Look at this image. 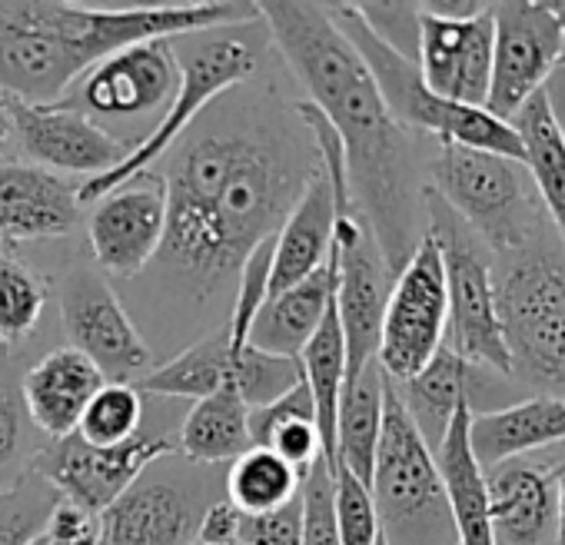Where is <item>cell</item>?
I'll list each match as a JSON object with an SVG mask.
<instances>
[{
    "label": "cell",
    "mask_w": 565,
    "mask_h": 545,
    "mask_svg": "<svg viewBox=\"0 0 565 545\" xmlns=\"http://www.w3.org/2000/svg\"><path fill=\"white\" fill-rule=\"evenodd\" d=\"M313 160L256 124H206L170 160L167 233L157 253L170 280L206 300L236 284L256 243L276 236L297 206Z\"/></svg>",
    "instance_id": "cell-1"
},
{
    "label": "cell",
    "mask_w": 565,
    "mask_h": 545,
    "mask_svg": "<svg viewBox=\"0 0 565 545\" xmlns=\"http://www.w3.org/2000/svg\"><path fill=\"white\" fill-rule=\"evenodd\" d=\"M273 44L287 57L310 104L337 130L347 153L353 206L373 229L380 253L396 272L416 249L409 183V140L383 104L360 51L333 24L327 4H256Z\"/></svg>",
    "instance_id": "cell-2"
},
{
    "label": "cell",
    "mask_w": 565,
    "mask_h": 545,
    "mask_svg": "<svg viewBox=\"0 0 565 545\" xmlns=\"http://www.w3.org/2000/svg\"><path fill=\"white\" fill-rule=\"evenodd\" d=\"M333 24L343 31V38L360 51L363 64L370 67L386 110L393 120L406 130H419L436 137L439 143H456L482 153H499L522 163V143L509 120L492 117L486 107H462L452 100L436 97L423 77L413 57L390 47L363 18L360 4H327Z\"/></svg>",
    "instance_id": "cell-3"
},
{
    "label": "cell",
    "mask_w": 565,
    "mask_h": 545,
    "mask_svg": "<svg viewBox=\"0 0 565 545\" xmlns=\"http://www.w3.org/2000/svg\"><path fill=\"white\" fill-rule=\"evenodd\" d=\"M370 492L386 545H459L436 456L390 380Z\"/></svg>",
    "instance_id": "cell-4"
},
{
    "label": "cell",
    "mask_w": 565,
    "mask_h": 545,
    "mask_svg": "<svg viewBox=\"0 0 565 545\" xmlns=\"http://www.w3.org/2000/svg\"><path fill=\"white\" fill-rule=\"evenodd\" d=\"M495 313L512 380L565 399V269L522 256L495 290Z\"/></svg>",
    "instance_id": "cell-5"
},
{
    "label": "cell",
    "mask_w": 565,
    "mask_h": 545,
    "mask_svg": "<svg viewBox=\"0 0 565 545\" xmlns=\"http://www.w3.org/2000/svg\"><path fill=\"white\" fill-rule=\"evenodd\" d=\"M253 71H256V47H253L249 38L236 34V28L210 31V38L203 44H196L186 61H180L177 97L167 107V114L157 120V127L150 133H143L140 143H134V150L127 153V160L117 170H110L104 177H94V180H84L77 186L81 206L97 203L100 196H107L110 190L127 183L134 173L150 170L153 160H160L186 133V127L196 124L200 110L210 100H216L220 94L243 84Z\"/></svg>",
    "instance_id": "cell-6"
},
{
    "label": "cell",
    "mask_w": 565,
    "mask_h": 545,
    "mask_svg": "<svg viewBox=\"0 0 565 545\" xmlns=\"http://www.w3.org/2000/svg\"><path fill=\"white\" fill-rule=\"evenodd\" d=\"M436 200L492 249H522L532 233V183L519 160L439 143L429 167Z\"/></svg>",
    "instance_id": "cell-7"
},
{
    "label": "cell",
    "mask_w": 565,
    "mask_h": 545,
    "mask_svg": "<svg viewBox=\"0 0 565 545\" xmlns=\"http://www.w3.org/2000/svg\"><path fill=\"white\" fill-rule=\"evenodd\" d=\"M446 263L433 229H426L393 277V290L383 313L376 363L390 383L413 380L446 343Z\"/></svg>",
    "instance_id": "cell-8"
},
{
    "label": "cell",
    "mask_w": 565,
    "mask_h": 545,
    "mask_svg": "<svg viewBox=\"0 0 565 545\" xmlns=\"http://www.w3.org/2000/svg\"><path fill=\"white\" fill-rule=\"evenodd\" d=\"M303 380L300 360H282L243 346V353H230L223 333L193 343L167 366L147 373L137 389L147 396L167 399H206L213 393H233L249 409H259L282 393H290Z\"/></svg>",
    "instance_id": "cell-9"
},
{
    "label": "cell",
    "mask_w": 565,
    "mask_h": 545,
    "mask_svg": "<svg viewBox=\"0 0 565 545\" xmlns=\"http://www.w3.org/2000/svg\"><path fill=\"white\" fill-rule=\"evenodd\" d=\"M333 300L347 343V380L376 363L380 330L386 300L393 290V272L380 253V243L356 206L337 210L333 223Z\"/></svg>",
    "instance_id": "cell-10"
},
{
    "label": "cell",
    "mask_w": 565,
    "mask_h": 545,
    "mask_svg": "<svg viewBox=\"0 0 565 545\" xmlns=\"http://www.w3.org/2000/svg\"><path fill=\"white\" fill-rule=\"evenodd\" d=\"M433 233L443 246L446 263V350L476 370L512 380L509 353L502 343V327L495 313V284L486 256L466 239L452 223H443L433 210Z\"/></svg>",
    "instance_id": "cell-11"
},
{
    "label": "cell",
    "mask_w": 565,
    "mask_h": 545,
    "mask_svg": "<svg viewBox=\"0 0 565 545\" xmlns=\"http://www.w3.org/2000/svg\"><path fill=\"white\" fill-rule=\"evenodd\" d=\"M492 81L486 110L512 120L535 97L565 57V31L552 4L542 0H502L492 4Z\"/></svg>",
    "instance_id": "cell-12"
},
{
    "label": "cell",
    "mask_w": 565,
    "mask_h": 545,
    "mask_svg": "<svg viewBox=\"0 0 565 545\" xmlns=\"http://www.w3.org/2000/svg\"><path fill=\"white\" fill-rule=\"evenodd\" d=\"M177 446L157 432H137L120 446H90L77 432L51 439L38 459L34 472L44 475L61 499L84 505L90 512L110 509L157 459L173 456Z\"/></svg>",
    "instance_id": "cell-13"
},
{
    "label": "cell",
    "mask_w": 565,
    "mask_h": 545,
    "mask_svg": "<svg viewBox=\"0 0 565 545\" xmlns=\"http://www.w3.org/2000/svg\"><path fill=\"white\" fill-rule=\"evenodd\" d=\"M4 114L11 120V133L18 147L31 157L34 167L51 173H84V180L104 177L117 170L134 143L120 140L77 107L57 104H28L0 94Z\"/></svg>",
    "instance_id": "cell-14"
},
{
    "label": "cell",
    "mask_w": 565,
    "mask_h": 545,
    "mask_svg": "<svg viewBox=\"0 0 565 545\" xmlns=\"http://www.w3.org/2000/svg\"><path fill=\"white\" fill-rule=\"evenodd\" d=\"M167 180L143 170L94 203L87 239L100 272L134 280L157 259L167 233Z\"/></svg>",
    "instance_id": "cell-15"
},
{
    "label": "cell",
    "mask_w": 565,
    "mask_h": 545,
    "mask_svg": "<svg viewBox=\"0 0 565 545\" xmlns=\"http://www.w3.org/2000/svg\"><path fill=\"white\" fill-rule=\"evenodd\" d=\"M64 97V104L81 114L130 120L143 114H157L173 104L180 87V57L170 41H147L124 47L90 67Z\"/></svg>",
    "instance_id": "cell-16"
},
{
    "label": "cell",
    "mask_w": 565,
    "mask_h": 545,
    "mask_svg": "<svg viewBox=\"0 0 565 545\" xmlns=\"http://www.w3.org/2000/svg\"><path fill=\"white\" fill-rule=\"evenodd\" d=\"M64 327L77 353H84L107 383H140L150 366V346L120 307L104 272L77 269L64 284Z\"/></svg>",
    "instance_id": "cell-17"
},
{
    "label": "cell",
    "mask_w": 565,
    "mask_h": 545,
    "mask_svg": "<svg viewBox=\"0 0 565 545\" xmlns=\"http://www.w3.org/2000/svg\"><path fill=\"white\" fill-rule=\"evenodd\" d=\"M492 4L476 18H433L416 8V67L423 84L452 104L486 107L492 81Z\"/></svg>",
    "instance_id": "cell-18"
},
{
    "label": "cell",
    "mask_w": 565,
    "mask_h": 545,
    "mask_svg": "<svg viewBox=\"0 0 565 545\" xmlns=\"http://www.w3.org/2000/svg\"><path fill=\"white\" fill-rule=\"evenodd\" d=\"M210 502L190 482L160 472V459L100 512V545H190Z\"/></svg>",
    "instance_id": "cell-19"
},
{
    "label": "cell",
    "mask_w": 565,
    "mask_h": 545,
    "mask_svg": "<svg viewBox=\"0 0 565 545\" xmlns=\"http://www.w3.org/2000/svg\"><path fill=\"white\" fill-rule=\"evenodd\" d=\"M77 186L24 160H0V246L57 239L77 226Z\"/></svg>",
    "instance_id": "cell-20"
},
{
    "label": "cell",
    "mask_w": 565,
    "mask_h": 545,
    "mask_svg": "<svg viewBox=\"0 0 565 545\" xmlns=\"http://www.w3.org/2000/svg\"><path fill=\"white\" fill-rule=\"evenodd\" d=\"M100 370L74 346L47 353L38 366L21 376V396L31 423L47 439H64L77 432L84 409L104 389Z\"/></svg>",
    "instance_id": "cell-21"
},
{
    "label": "cell",
    "mask_w": 565,
    "mask_h": 545,
    "mask_svg": "<svg viewBox=\"0 0 565 545\" xmlns=\"http://www.w3.org/2000/svg\"><path fill=\"white\" fill-rule=\"evenodd\" d=\"M333 223H337V200L327 170L320 167L310 173L297 206L282 220L276 233L273 272H269V297L303 284L310 272H317L330 259L333 246Z\"/></svg>",
    "instance_id": "cell-22"
},
{
    "label": "cell",
    "mask_w": 565,
    "mask_h": 545,
    "mask_svg": "<svg viewBox=\"0 0 565 545\" xmlns=\"http://www.w3.org/2000/svg\"><path fill=\"white\" fill-rule=\"evenodd\" d=\"M552 442H565L562 396H529L499 409H479L469 419V449L482 472Z\"/></svg>",
    "instance_id": "cell-23"
},
{
    "label": "cell",
    "mask_w": 565,
    "mask_h": 545,
    "mask_svg": "<svg viewBox=\"0 0 565 545\" xmlns=\"http://www.w3.org/2000/svg\"><path fill=\"white\" fill-rule=\"evenodd\" d=\"M482 373L486 370H476L469 366L466 360H459L452 350H439L413 380L406 383H393L409 419L416 423L419 436L426 439V446L436 452V446L443 442L452 416L469 406L476 413L479 406V386H482Z\"/></svg>",
    "instance_id": "cell-24"
},
{
    "label": "cell",
    "mask_w": 565,
    "mask_h": 545,
    "mask_svg": "<svg viewBox=\"0 0 565 545\" xmlns=\"http://www.w3.org/2000/svg\"><path fill=\"white\" fill-rule=\"evenodd\" d=\"M469 419H472V409L462 406L452 416V423L433 456L439 466V479L446 489V502H449V515H452L459 545H499L495 532H492V515H489L486 472L479 469V462L469 449Z\"/></svg>",
    "instance_id": "cell-25"
},
{
    "label": "cell",
    "mask_w": 565,
    "mask_h": 545,
    "mask_svg": "<svg viewBox=\"0 0 565 545\" xmlns=\"http://www.w3.org/2000/svg\"><path fill=\"white\" fill-rule=\"evenodd\" d=\"M330 300H333V256L317 272H310L303 284L282 290L263 303L259 317L253 320L246 346L282 360H300L303 346L320 330Z\"/></svg>",
    "instance_id": "cell-26"
},
{
    "label": "cell",
    "mask_w": 565,
    "mask_h": 545,
    "mask_svg": "<svg viewBox=\"0 0 565 545\" xmlns=\"http://www.w3.org/2000/svg\"><path fill=\"white\" fill-rule=\"evenodd\" d=\"M486 489L495 542L539 545L555 525V485L548 472L505 462L486 472Z\"/></svg>",
    "instance_id": "cell-27"
},
{
    "label": "cell",
    "mask_w": 565,
    "mask_h": 545,
    "mask_svg": "<svg viewBox=\"0 0 565 545\" xmlns=\"http://www.w3.org/2000/svg\"><path fill=\"white\" fill-rule=\"evenodd\" d=\"M383 396L386 376L380 363H370L363 373L343 383L340 409H337V466L353 472L370 485L376 466V446L383 432Z\"/></svg>",
    "instance_id": "cell-28"
},
{
    "label": "cell",
    "mask_w": 565,
    "mask_h": 545,
    "mask_svg": "<svg viewBox=\"0 0 565 545\" xmlns=\"http://www.w3.org/2000/svg\"><path fill=\"white\" fill-rule=\"evenodd\" d=\"M249 439L256 449H269L279 456L300 479L323 459L317 436V409L307 380H300L279 399L249 409Z\"/></svg>",
    "instance_id": "cell-29"
},
{
    "label": "cell",
    "mask_w": 565,
    "mask_h": 545,
    "mask_svg": "<svg viewBox=\"0 0 565 545\" xmlns=\"http://www.w3.org/2000/svg\"><path fill=\"white\" fill-rule=\"evenodd\" d=\"M509 124L522 143V167L529 173V183L535 186L542 206L565 239V143L552 120L545 94L539 90L535 97H529Z\"/></svg>",
    "instance_id": "cell-30"
},
{
    "label": "cell",
    "mask_w": 565,
    "mask_h": 545,
    "mask_svg": "<svg viewBox=\"0 0 565 545\" xmlns=\"http://www.w3.org/2000/svg\"><path fill=\"white\" fill-rule=\"evenodd\" d=\"M253 449L249 406L233 393H213L196 399L180 426V452L200 466H220Z\"/></svg>",
    "instance_id": "cell-31"
},
{
    "label": "cell",
    "mask_w": 565,
    "mask_h": 545,
    "mask_svg": "<svg viewBox=\"0 0 565 545\" xmlns=\"http://www.w3.org/2000/svg\"><path fill=\"white\" fill-rule=\"evenodd\" d=\"M300 475L273 456L269 449H246L239 459L230 462L226 475V499L243 515H263L300 495Z\"/></svg>",
    "instance_id": "cell-32"
},
{
    "label": "cell",
    "mask_w": 565,
    "mask_h": 545,
    "mask_svg": "<svg viewBox=\"0 0 565 545\" xmlns=\"http://www.w3.org/2000/svg\"><path fill=\"white\" fill-rule=\"evenodd\" d=\"M34 423L28 416L21 380L11 366H0V489L14 485L34 469L38 452L44 449L34 439Z\"/></svg>",
    "instance_id": "cell-33"
},
{
    "label": "cell",
    "mask_w": 565,
    "mask_h": 545,
    "mask_svg": "<svg viewBox=\"0 0 565 545\" xmlns=\"http://www.w3.org/2000/svg\"><path fill=\"white\" fill-rule=\"evenodd\" d=\"M57 502V489L34 469L14 485L0 489V545H31L41 538Z\"/></svg>",
    "instance_id": "cell-34"
},
{
    "label": "cell",
    "mask_w": 565,
    "mask_h": 545,
    "mask_svg": "<svg viewBox=\"0 0 565 545\" xmlns=\"http://www.w3.org/2000/svg\"><path fill=\"white\" fill-rule=\"evenodd\" d=\"M143 426V393L134 383H104L81 416L77 436L90 446H120Z\"/></svg>",
    "instance_id": "cell-35"
},
{
    "label": "cell",
    "mask_w": 565,
    "mask_h": 545,
    "mask_svg": "<svg viewBox=\"0 0 565 545\" xmlns=\"http://www.w3.org/2000/svg\"><path fill=\"white\" fill-rule=\"evenodd\" d=\"M47 303L44 280L31 266L0 249V343L28 336Z\"/></svg>",
    "instance_id": "cell-36"
},
{
    "label": "cell",
    "mask_w": 565,
    "mask_h": 545,
    "mask_svg": "<svg viewBox=\"0 0 565 545\" xmlns=\"http://www.w3.org/2000/svg\"><path fill=\"white\" fill-rule=\"evenodd\" d=\"M273 253H276V236H266L263 243L253 246V253L243 259L239 272H236V293L230 303V320L223 330L226 350L230 353H243L253 320L259 317L263 303L269 300V272H273Z\"/></svg>",
    "instance_id": "cell-37"
},
{
    "label": "cell",
    "mask_w": 565,
    "mask_h": 545,
    "mask_svg": "<svg viewBox=\"0 0 565 545\" xmlns=\"http://www.w3.org/2000/svg\"><path fill=\"white\" fill-rule=\"evenodd\" d=\"M333 505L343 545H376L383 538L370 485L347 469H333Z\"/></svg>",
    "instance_id": "cell-38"
},
{
    "label": "cell",
    "mask_w": 565,
    "mask_h": 545,
    "mask_svg": "<svg viewBox=\"0 0 565 545\" xmlns=\"http://www.w3.org/2000/svg\"><path fill=\"white\" fill-rule=\"evenodd\" d=\"M303 505V545H343L333 505V469L320 459L300 482Z\"/></svg>",
    "instance_id": "cell-39"
},
{
    "label": "cell",
    "mask_w": 565,
    "mask_h": 545,
    "mask_svg": "<svg viewBox=\"0 0 565 545\" xmlns=\"http://www.w3.org/2000/svg\"><path fill=\"white\" fill-rule=\"evenodd\" d=\"M239 545H303V505L300 495L263 515H243Z\"/></svg>",
    "instance_id": "cell-40"
},
{
    "label": "cell",
    "mask_w": 565,
    "mask_h": 545,
    "mask_svg": "<svg viewBox=\"0 0 565 545\" xmlns=\"http://www.w3.org/2000/svg\"><path fill=\"white\" fill-rule=\"evenodd\" d=\"M41 538H44V545H100V515L61 499L57 509L51 512Z\"/></svg>",
    "instance_id": "cell-41"
},
{
    "label": "cell",
    "mask_w": 565,
    "mask_h": 545,
    "mask_svg": "<svg viewBox=\"0 0 565 545\" xmlns=\"http://www.w3.org/2000/svg\"><path fill=\"white\" fill-rule=\"evenodd\" d=\"M243 512L230 499H216L203 509L196 525V542L203 545H239Z\"/></svg>",
    "instance_id": "cell-42"
},
{
    "label": "cell",
    "mask_w": 565,
    "mask_h": 545,
    "mask_svg": "<svg viewBox=\"0 0 565 545\" xmlns=\"http://www.w3.org/2000/svg\"><path fill=\"white\" fill-rule=\"evenodd\" d=\"M542 94H545V104L552 110V120H555V127L562 133V143H565V64L555 67V74L545 81Z\"/></svg>",
    "instance_id": "cell-43"
},
{
    "label": "cell",
    "mask_w": 565,
    "mask_h": 545,
    "mask_svg": "<svg viewBox=\"0 0 565 545\" xmlns=\"http://www.w3.org/2000/svg\"><path fill=\"white\" fill-rule=\"evenodd\" d=\"M548 475L555 485V532H558V545H565V462Z\"/></svg>",
    "instance_id": "cell-44"
},
{
    "label": "cell",
    "mask_w": 565,
    "mask_h": 545,
    "mask_svg": "<svg viewBox=\"0 0 565 545\" xmlns=\"http://www.w3.org/2000/svg\"><path fill=\"white\" fill-rule=\"evenodd\" d=\"M11 140H14L11 120H8V114H4V104H0V160H4V153L11 150Z\"/></svg>",
    "instance_id": "cell-45"
},
{
    "label": "cell",
    "mask_w": 565,
    "mask_h": 545,
    "mask_svg": "<svg viewBox=\"0 0 565 545\" xmlns=\"http://www.w3.org/2000/svg\"><path fill=\"white\" fill-rule=\"evenodd\" d=\"M555 14H558V21H562V31H565V0H555ZM562 64H565V57H562Z\"/></svg>",
    "instance_id": "cell-46"
},
{
    "label": "cell",
    "mask_w": 565,
    "mask_h": 545,
    "mask_svg": "<svg viewBox=\"0 0 565 545\" xmlns=\"http://www.w3.org/2000/svg\"><path fill=\"white\" fill-rule=\"evenodd\" d=\"M31 545H44V538H34V542H31Z\"/></svg>",
    "instance_id": "cell-47"
},
{
    "label": "cell",
    "mask_w": 565,
    "mask_h": 545,
    "mask_svg": "<svg viewBox=\"0 0 565 545\" xmlns=\"http://www.w3.org/2000/svg\"><path fill=\"white\" fill-rule=\"evenodd\" d=\"M190 545H203V542H196V538H193V542H190Z\"/></svg>",
    "instance_id": "cell-48"
},
{
    "label": "cell",
    "mask_w": 565,
    "mask_h": 545,
    "mask_svg": "<svg viewBox=\"0 0 565 545\" xmlns=\"http://www.w3.org/2000/svg\"><path fill=\"white\" fill-rule=\"evenodd\" d=\"M376 545H386V542H383V538H380V542H376Z\"/></svg>",
    "instance_id": "cell-49"
}]
</instances>
